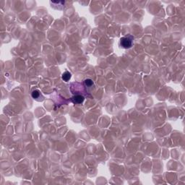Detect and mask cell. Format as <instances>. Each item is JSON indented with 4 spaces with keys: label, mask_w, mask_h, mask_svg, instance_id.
I'll use <instances>...</instances> for the list:
<instances>
[{
    "label": "cell",
    "mask_w": 185,
    "mask_h": 185,
    "mask_svg": "<svg viewBox=\"0 0 185 185\" xmlns=\"http://www.w3.org/2000/svg\"><path fill=\"white\" fill-rule=\"evenodd\" d=\"M133 39V36L129 34L126 36H124L120 39V46L124 49H129L132 46Z\"/></svg>",
    "instance_id": "1"
},
{
    "label": "cell",
    "mask_w": 185,
    "mask_h": 185,
    "mask_svg": "<svg viewBox=\"0 0 185 185\" xmlns=\"http://www.w3.org/2000/svg\"><path fill=\"white\" fill-rule=\"evenodd\" d=\"M71 77H72V75H71L70 72H68V71H66V72H64V73L62 74V80H63L64 81L67 82V81H69V80H70Z\"/></svg>",
    "instance_id": "3"
},
{
    "label": "cell",
    "mask_w": 185,
    "mask_h": 185,
    "mask_svg": "<svg viewBox=\"0 0 185 185\" xmlns=\"http://www.w3.org/2000/svg\"><path fill=\"white\" fill-rule=\"evenodd\" d=\"M85 85H86V86H88V87H91L92 85H93V80H91V79H86L85 80Z\"/></svg>",
    "instance_id": "5"
},
{
    "label": "cell",
    "mask_w": 185,
    "mask_h": 185,
    "mask_svg": "<svg viewBox=\"0 0 185 185\" xmlns=\"http://www.w3.org/2000/svg\"><path fill=\"white\" fill-rule=\"evenodd\" d=\"M40 91L38 90H33L32 92V93H31V96H32L33 98H34V99H36V98H38V97L40 96Z\"/></svg>",
    "instance_id": "4"
},
{
    "label": "cell",
    "mask_w": 185,
    "mask_h": 185,
    "mask_svg": "<svg viewBox=\"0 0 185 185\" xmlns=\"http://www.w3.org/2000/svg\"><path fill=\"white\" fill-rule=\"evenodd\" d=\"M84 100H85L84 96H81V95H76V96H74L72 98V101L73 103H75V104L83 103Z\"/></svg>",
    "instance_id": "2"
}]
</instances>
